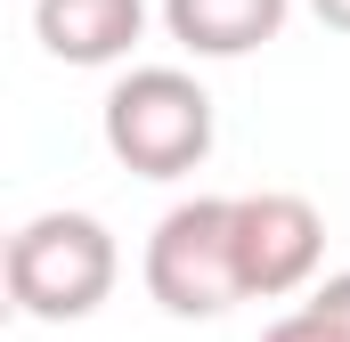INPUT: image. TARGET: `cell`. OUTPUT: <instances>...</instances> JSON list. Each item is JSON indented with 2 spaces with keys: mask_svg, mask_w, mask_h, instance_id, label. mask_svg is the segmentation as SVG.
I'll return each instance as SVG.
<instances>
[{
  "mask_svg": "<svg viewBox=\"0 0 350 342\" xmlns=\"http://www.w3.org/2000/svg\"><path fill=\"white\" fill-rule=\"evenodd\" d=\"M8 302L16 318L33 326H74L90 310H106L114 277H122V245L98 212H33L16 237H8Z\"/></svg>",
  "mask_w": 350,
  "mask_h": 342,
  "instance_id": "cell-1",
  "label": "cell"
},
{
  "mask_svg": "<svg viewBox=\"0 0 350 342\" xmlns=\"http://www.w3.org/2000/svg\"><path fill=\"white\" fill-rule=\"evenodd\" d=\"M98 131H106V155L122 171H139V179H187L212 155L220 114H212V90L187 66H131L106 90Z\"/></svg>",
  "mask_w": 350,
  "mask_h": 342,
  "instance_id": "cell-2",
  "label": "cell"
},
{
  "mask_svg": "<svg viewBox=\"0 0 350 342\" xmlns=\"http://www.w3.org/2000/svg\"><path fill=\"white\" fill-rule=\"evenodd\" d=\"M147 302L163 318H220L228 302H245L237 285V245H228V196H187L147 228Z\"/></svg>",
  "mask_w": 350,
  "mask_h": 342,
  "instance_id": "cell-3",
  "label": "cell"
},
{
  "mask_svg": "<svg viewBox=\"0 0 350 342\" xmlns=\"http://www.w3.org/2000/svg\"><path fill=\"white\" fill-rule=\"evenodd\" d=\"M228 245H237L245 302H285V293H310L318 285L326 220L293 187H253V196H228Z\"/></svg>",
  "mask_w": 350,
  "mask_h": 342,
  "instance_id": "cell-4",
  "label": "cell"
},
{
  "mask_svg": "<svg viewBox=\"0 0 350 342\" xmlns=\"http://www.w3.org/2000/svg\"><path fill=\"white\" fill-rule=\"evenodd\" d=\"M147 33V0H33V41L57 66H122Z\"/></svg>",
  "mask_w": 350,
  "mask_h": 342,
  "instance_id": "cell-5",
  "label": "cell"
},
{
  "mask_svg": "<svg viewBox=\"0 0 350 342\" xmlns=\"http://www.w3.org/2000/svg\"><path fill=\"white\" fill-rule=\"evenodd\" d=\"M293 0H163V33L187 57H253L285 33Z\"/></svg>",
  "mask_w": 350,
  "mask_h": 342,
  "instance_id": "cell-6",
  "label": "cell"
},
{
  "mask_svg": "<svg viewBox=\"0 0 350 342\" xmlns=\"http://www.w3.org/2000/svg\"><path fill=\"white\" fill-rule=\"evenodd\" d=\"M261 342H350V269L318 277V285H310Z\"/></svg>",
  "mask_w": 350,
  "mask_h": 342,
  "instance_id": "cell-7",
  "label": "cell"
},
{
  "mask_svg": "<svg viewBox=\"0 0 350 342\" xmlns=\"http://www.w3.org/2000/svg\"><path fill=\"white\" fill-rule=\"evenodd\" d=\"M310 16H318L326 33H350V0H310Z\"/></svg>",
  "mask_w": 350,
  "mask_h": 342,
  "instance_id": "cell-8",
  "label": "cell"
}]
</instances>
